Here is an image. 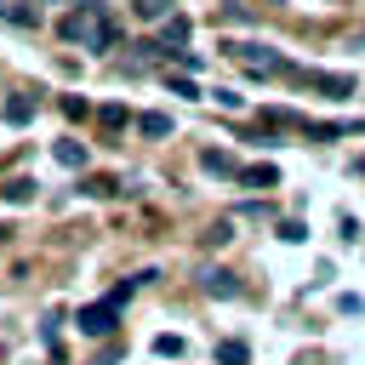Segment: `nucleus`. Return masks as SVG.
Returning <instances> with one entry per match:
<instances>
[{
  "label": "nucleus",
  "mask_w": 365,
  "mask_h": 365,
  "mask_svg": "<svg viewBox=\"0 0 365 365\" xmlns=\"http://www.w3.org/2000/svg\"><path fill=\"white\" fill-rule=\"evenodd\" d=\"M57 34H63L68 46H86V51H108L120 29H114V17H108L97 0H80V6H74V11L57 23Z\"/></svg>",
  "instance_id": "f257e3e1"
},
{
  "label": "nucleus",
  "mask_w": 365,
  "mask_h": 365,
  "mask_svg": "<svg viewBox=\"0 0 365 365\" xmlns=\"http://www.w3.org/2000/svg\"><path fill=\"white\" fill-rule=\"evenodd\" d=\"M222 51H228L240 68H251V74H268V80H274V74H291V63H285L279 51H268V46H251V40H228Z\"/></svg>",
  "instance_id": "f03ea898"
},
{
  "label": "nucleus",
  "mask_w": 365,
  "mask_h": 365,
  "mask_svg": "<svg viewBox=\"0 0 365 365\" xmlns=\"http://www.w3.org/2000/svg\"><path fill=\"white\" fill-rule=\"evenodd\" d=\"M86 336H108L114 325H120V302H86L80 308V319H74Z\"/></svg>",
  "instance_id": "7ed1b4c3"
},
{
  "label": "nucleus",
  "mask_w": 365,
  "mask_h": 365,
  "mask_svg": "<svg viewBox=\"0 0 365 365\" xmlns=\"http://www.w3.org/2000/svg\"><path fill=\"white\" fill-rule=\"evenodd\" d=\"M308 91H319V97H354V74H325V68H302L297 74Z\"/></svg>",
  "instance_id": "20e7f679"
},
{
  "label": "nucleus",
  "mask_w": 365,
  "mask_h": 365,
  "mask_svg": "<svg viewBox=\"0 0 365 365\" xmlns=\"http://www.w3.org/2000/svg\"><path fill=\"white\" fill-rule=\"evenodd\" d=\"M200 165H205L211 177H240V171H245V165H240L228 148H205V154H200Z\"/></svg>",
  "instance_id": "39448f33"
},
{
  "label": "nucleus",
  "mask_w": 365,
  "mask_h": 365,
  "mask_svg": "<svg viewBox=\"0 0 365 365\" xmlns=\"http://www.w3.org/2000/svg\"><path fill=\"white\" fill-rule=\"evenodd\" d=\"M200 285H205L211 297H240V279H234L228 268H205V274H200Z\"/></svg>",
  "instance_id": "423d86ee"
},
{
  "label": "nucleus",
  "mask_w": 365,
  "mask_h": 365,
  "mask_svg": "<svg viewBox=\"0 0 365 365\" xmlns=\"http://www.w3.org/2000/svg\"><path fill=\"white\" fill-rule=\"evenodd\" d=\"M0 114H6V125H29V120H34V97H23V91H17V97H6V103H0Z\"/></svg>",
  "instance_id": "0eeeda50"
},
{
  "label": "nucleus",
  "mask_w": 365,
  "mask_h": 365,
  "mask_svg": "<svg viewBox=\"0 0 365 365\" xmlns=\"http://www.w3.org/2000/svg\"><path fill=\"white\" fill-rule=\"evenodd\" d=\"M188 29H194L188 17H165V23H160V46H165V51H171V46H188Z\"/></svg>",
  "instance_id": "6e6552de"
},
{
  "label": "nucleus",
  "mask_w": 365,
  "mask_h": 365,
  "mask_svg": "<svg viewBox=\"0 0 365 365\" xmlns=\"http://www.w3.org/2000/svg\"><path fill=\"white\" fill-rule=\"evenodd\" d=\"M51 154H57V165H68V171H80V165H86V143H74V137H63Z\"/></svg>",
  "instance_id": "1a4fd4ad"
},
{
  "label": "nucleus",
  "mask_w": 365,
  "mask_h": 365,
  "mask_svg": "<svg viewBox=\"0 0 365 365\" xmlns=\"http://www.w3.org/2000/svg\"><path fill=\"white\" fill-rule=\"evenodd\" d=\"M240 182H245V188H274V182H279V171H274V165H245V171H240Z\"/></svg>",
  "instance_id": "9d476101"
},
{
  "label": "nucleus",
  "mask_w": 365,
  "mask_h": 365,
  "mask_svg": "<svg viewBox=\"0 0 365 365\" xmlns=\"http://www.w3.org/2000/svg\"><path fill=\"white\" fill-rule=\"evenodd\" d=\"M0 200H6V205H29V200H34V182H29V177H11V182L0 188Z\"/></svg>",
  "instance_id": "9b49d317"
},
{
  "label": "nucleus",
  "mask_w": 365,
  "mask_h": 365,
  "mask_svg": "<svg viewBox=\"0 0 365 365\" xmlns=\"http://www.w3.org/2000/svg\"><path fill=\"white\" fill-rule=\"evenodd\" d=\"M251 359V348L240 342V336H228V342H217V365H245Z\"/></svg>",
  "instance_id": "f8f14e48"
},
{
  "label": "nucleus",
  "mask_w": 365,
  "mask_h": 365,
  "mask_svg": "<svg viewBox=\"0 0 365 365\" xmlns=\"http://www.w3.org/2000/svg\"><path fill=\"white\" fill-rule=\"evenodd\" d=\"M137 131H143V137H171V120H165V114H143Z\"/></svg>",
  "instance_id": "ddd939ff"
},
{
  "label": "nucleus",
  "mask_w": 365,
  "mask_h": 365,
  "mask_svg": "<svg viewBox=\"0 0 365 365\" xmlns=\"http://www.w3.org/2000/svg\"><path fill=\"white\" fill-rule=\"evenodd\" d=\"M86 194H97V200H108V194H120V182H114V177H86Z\"/></svg>",
  "instance_id": "4468645a"
},
{
  "label": "nucleus",
  "mask_w": 365,
  "mask_h": 365,
  "mask_svg": "<svg viewBox=\"0 0 365 365\" xmlns=\"http://www.w3.org/2000/svg\"><path fill=\"white\" fill-rule=\"evenodd\" d=\"M228 240H234V228H228V222H211V228L200 234V245H228Z\"/></svg>",
  "instance_id": "2eb2a0df"
},
{
  "label": "nucleus",
  "mask_w": 365,
  "mask_h": 365,
  "mask_svg": "<svg viewBox=\"0 0 365 365\" xmlns=\"http://www.w3.org/2000/svg\"><path fill=\"white\" fill-rule=\"evenodd\" d=\"M131 11H137V17H165L171 0H131Z\"/></svg>",
  "instance_id": "dca6fc26"
},
{
  "label": "nucleus",
  "mask_w": 365,
  "mask_h": 365,
  "mask_svg": "<svg viewBox=\"0 0 365 365\" xmlns=\"http://www.w3.org/2000/svg\"><path fill=\"white\" fill-rule=\"evenodd\" d=\"M171 97H200V86L188 74H171Z\"/></svg>",
  "instance_id": "f3484780"
},
{
  "label": "nucleus",
  "mask_w": 365,
  "mask_h": 365,
  "mask_svg": "<svg viewBox=\"0 0 365 365\" xmlns=\"http://www.w3.org/2000/svg\"><path fill=\"white\" fill-rule=\"evenodd\" d=\"M154 354H165V359H177V354H182V336H154Z\"/></svg>",
  "instance_id": "a211bd4d"
},
{
  "label": "nucleus",
  "mask_w": 365,
  "mask_h": 365,
  "mask_svg": "<svg viewBox=\"0 0 365 365\" xmlns=\"http://www.w3.org/2000/svg\"><path fill=\"white\" fill-rule=\"evenodd\" d=\"M97 120H103V125H108V131H114V125H125V108H120V103H108V108H103V114H97Z\"/></svg>",
  "instance_id": "6ab92c4d"
},
{
  "label": "nucleus",
  "mask_w": 365,
  "mask_h": 365,
  "mask_svg": "<svg viewBox=\"0 0 365 365\" xmlns=\"http://www.w3.org/2000/svg\"><path fill=\"white\" fill-rule=\"evenodd\" d=\"M279 240H291V245H302V240H308V228H302V222H279Z\"/></svg>",
  "instance_id": "aec40b11"
},
{
  "label": "nucleus",
  "mask_w": 365,
  "mask_h": 365,
  "mask_svg": "<svg viewBox=\"0 0 365 365\" xmlns=\"http://www.w3.org/2000/svg\"><path fill=\"white\" fill-rule=\"evenodd\" d=\"M354 171H359V177H365V154H359V160H354Z\"/></svg>",
  "instance_id": "412c9836"
}]
</instances>
